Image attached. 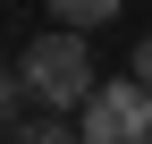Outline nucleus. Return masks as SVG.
Instances as JSON below:
<instances>
[{"mask_svg": "<svg viewBox=\"0 0 152 144\" xmlns=\"http://www.w3.org/2000/svg\"><path fill=\"white\" fill-rule=\"evenodd\" d=\"M135 76L152 85V34H144V43H135Z\"/></svg>", "mask_w": 152, "mask_h": 144, "instance_id": "nucleus-6", "label": "nucleus"}, {"mask_svg": "<svg viewBox=\"0 0 152 144\" xmlns=\"http://www.w3.org/2000/svg\"><path fill=\"white\" fill-rule=\"evenodd\" d=\"M17 102H34L26 76H9V68H0V127H17Z\"/></svg>", "mask_w": 152, "mask_h": 144, "instance_id": "nucleus-5", "label": "nucleus"}, {"mask_svg": "<svg viewBox=\"0 0 152 144\" xmlns=\"http://www.w3.org/2000/svg\"><path fill=\"white\" fill-rule=\"evenodd\" d=\"M17 76H26V93L42 102V110H85V93L102 76H93V51H85V26H51L26 43V60H17Z\"/></svg>", "mask_w": 152, "mask_h": 144, "instance_id": "nucleus-1", "label": "nucleus"}, {"mask_svg": "<svg viewBox=\"0 0 152 144\" xmlns=\"http://www.w3.org/2000/svg\"><path fill=\"white\" fill-rule=\"evenodd\" d=\"M85 144H152V85H93L85 110H76Z\"/></svg>", "mask_w": 152, "mask_h": 144, "instance_id": "nucleus-2", "label": "nucleus"}, {"mask_svg": "<svg viewBox=\"0 0 152 144\" xmlns=\"http://www.w3.org/2000/svg\"><path fill=\"white\" fill-rule=\"evenodd\" d=\"M9 144H85V127H68V119L51 110V119H26V127H9Z\"/></svg>", "mask_w": 152, "mask_h": 144, "instance_id": "nucleus-4", "label": "nucleus"}, {"mask_svg": "<svg viewBox=\"0 0 152 144\" xmlns=\"http://www.w3.org/2000/svg\"><path fill=\"white\" fill-rule=\"evenodd\" d=\"M42 9L59 17V26H85V34H93V26H102V17H118L127 0H42Z\"/></svg>", "mask_w": 152, "mask_h": 144, "instance_id": "nucleus-3", "label": "nucleus"}]
</instances>
